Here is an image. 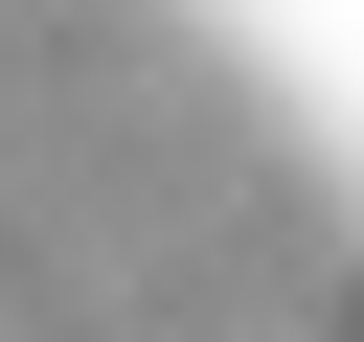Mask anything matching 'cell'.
I'll return each instance as SVG.
<instances>
[{"label":"cell","mask_w":364,"mask_h":342,"mask_svg":"<svg viewBox=\"0 0 364 342\" xmlns=\"http://www.w3.org/2000/svg\"><path fill=\"white\" fill-rule=\"evenodd\" d=\"M341 342H364V319H341Z\"/></svg>","instance_id":"obj_1"}]
</instances>
